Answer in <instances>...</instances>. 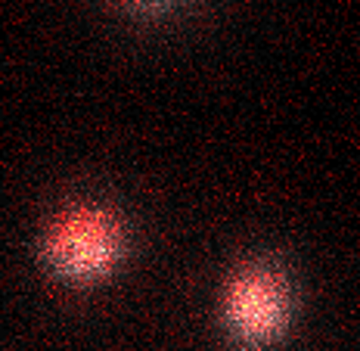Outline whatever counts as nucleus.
I'll use <instances>...</instances> for the list:
<instances>
[{
	"instance_id": "nucleus-1",
	"label": "nucleus",
	"mask_w": 360,
	"mask_h": 351,
	"mask_svg": "<svg viewBox=\"0 0 360 351\" xmlns=\"http://www.w3.org/2000/svg\"><path fill=\"white\" fill-rule=\"evenodd\" d=\"M41 252L44 264L59 280L94 283L115 271L124 252V234L106 208L78 205L50 224Z\"/></svg>"
},
{
	"instance_id": "nucleus-2",
	"label": "nucleus",
	"mask_w": 360,
	"mask_h": 351,
	"mask_svg": "<svg viewBox=\"0 0 360 351\" xmlns=\"http://www.w3.org/2000/svg\"><path fill=\"white\" fill-rule=\"evenodd\" d=\"M289 317L286 280L270 264H249L227 283L224 324L245 345H264L276 339Z\"/></svg>"
},
{
	"instance_id": "nucleus-3",
	"label": "nucleus",
	"mask_w": 360,
	"mask_h": 351,
	"mask_svg": "<svg viewBox=\"0 0 360 351\" xmlns=\"http://www.w3.org/2000/svg\"><path fill=\"white\" fill-rule=\"evenodd\" d=\"M124 4L137 6V10H165V6L177 4V0H124Z\"/></svg>"
}]
</instances>
